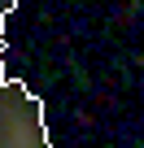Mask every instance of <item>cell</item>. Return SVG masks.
Masks as SVG:
<instances>
[{
	"label": "cell",
	"mask_w": 144,
	"mask_h": 148,
	"mask_svg": "<svg viewBox=\"0 0 144 148\" xmlns=\"http://www.w3.org/2000/svg\"><path fill=\"white\" fill-rule=\"evenodd\" d=\"M13 5H18V0H0V18H5V13H13Z\"/></svg>",
	"instance_id": "2"
},
{
	"label": "cell",
	"mask_w": 144,
	"mask_h": 148,
	"mask_svg": "<svg viewBox=\"0 0 144 148\" xmlns=\"http://www.w3.org/2000/svg\"><path fill=\"white\" fill-rule=\"evenodd\" d=\"M0 148H52L44 100L26 92L22 79L0 74Z\"/></svg>",
	"instance_id": "1"
}]
</instances>
